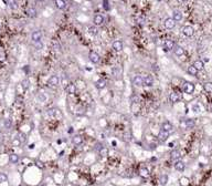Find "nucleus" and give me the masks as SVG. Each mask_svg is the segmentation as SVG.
Wrapping results in <instances>:
<instances>
[{
  "instance_id": "1",
  "label": "nucleus",
  "mask_w": 212,
  "mask_h": 186,
  "mask_svg": "<svg viewBox=\"0 0 212 186\" xmlns=\"http://www.w3.org/2000/svg\"><path fill=\"white\" fill-rule=\"evenodd\" d=\"M182 89H183V92L187 93V94H192L195 92V84L192 82H183V85H182Z\"/></svg>"
},
{
  "instance_id": "2",
  "label": "nucleus",
  "mask_w": 212,
  "mask_h": 186,
  "mask_svg": "<svg viewBox=\"0 0 212 186\" xmlns=\"http://www.w3.org/2000/svg\"><path fill=\"white\" fill-rule=\"evenodd\" d=\"M181 32H182L183 36L190 38V37H192L195 34V29H193V27H191V26H185L181 29Z\"/></svg>"
},
{
  "instance_id": "3",
  "label": "nucleus",
  "mask_w": 212,
  "mask_h": 186,
  "mask_svg": "<svg viewBox=\"0 0 212 186\" xmlns=\"http://www.w3.org/2000/svg\"><path fill=\"white\" fill-rule=\"evenodd\" d=\"M60 84V79L58 75H51L48 80V85L50 88H56Z\"/></svg>"
},
{
  "instance_id": "4",
  "label": "nucleus",
  "mask_w": 212,
  "mask_h": 186,
  "mask_svg": "<svg viewBox=\"0 0 212 186\" xmlns=\"http://www.w3.org/2000/svg\"><path fill=\"white\" fill-rule=\"evenodd\" d=\"M163 26L166 29L170 30V29H173V28L176 27V21L172 19V18H166V19L163 20Z\"/></svg>"
},
{
  "instance_id": "5",
  "label": "nucleus",
  "mask_w": 212,
  "mask_h": 186,
  "mask_svg": "<svg viewBox=\"0 0 212 186\" xmlns=\"http://www.w3.org/2000/svg\"><path fill=\"white\" fill-rule=\"evenodd\" d=\"M180 100H181V94L179 92L173 91L169 94V101H170L171 103H177V102H179Z\"/></svg>"
},
{
  "instance_id": "6",
  "label": "nucleus",
  "mask_w": 212,
  "mask_h": 186,
  "mask_svg": "<svg viewBox=\"0 0 212 186\" xmlns=\"http://www.w3.org/2000/svg\"><path fill=\"white\" fill-rule=\"evenodd\" d=\"M112 48L115 52H120V51L124 49V44L120 40H115L114 42L112 43Z\"/></svg>"
},
{
  "instance_id": "7",
  "label": "nucleus",
  "mask_w": 212,
  "mask_h": 186,
  "mask_svg": "<svg viewBox=\"0 0 212 186\" xmlns=\"http://www.w3.org/2000/svg\"><path fill=\"white\" fill-rule=\"evenodd\" d=\"M131 82H133V84L135 86H143L144 85V77L141 75H135L133 78V80H131Z\"/></svg>"
},
{
  "instance_id": "8",
  "label": "nucleus",
  "mask_w": 212,
  "mask_h": 186,
  "mask_svg": "<svg viewBox=\"0 0 212 186\" xmlns=\"http://www.w3.org/2000/svg\"><path fill=\"white\" fill-rule=\"evenodd\" d=\"M31 39L32 41L35 43V42H40L41 39H42V32L40 30H35L32 32V34H31Z\"/></svg>"
},
{
  "instance_id": "9",
  "label": "nucleus",
  "mask_w": 212,
  "mask_h": 186,
  "mask_svg": "<svg viewBox=\"0 0 212 186\" xmlns=\"http://www.w3.org/2000/svg\"><path fill=\"white\" fill-rule=\"evenodd\" d=\"M170 159L173 161V162H176V161H179L181 159V152L177 150V148H175V150H172L170 152Z\"/></svg>"
},
{
  "instance_id": "10",
  "label": "nucleus",
  "mask_w": 212,
  "mask_h": 186,
  "mask_svg": "<svg viewBox=\"0 0 212 186\" xmlns=\"http://www.w3.org/2000/svg\"><path fill=\"white\" fill-rule=\"evenodd\" d=\"M169 135H170V133L169 132H166V131H163V130H160L159 133H158V140L160 142H166Z\"/></svg>"
},
{
  "instance_id": "11",
  "label": "nucleus",
  "mask_w": 212,
  "mask_h": 186,
  "mask_svg": "<svg viewBox=\"0 0 212 186\" xmlns=\"http://www.w3.org/2000/svg\"><path fill=\"white\" fill-rule=\"evenodd\" d=\"M93 23H94V26H102L103 23H104V17H103L102 15H95L93 18Z\"/></svg>"
},
{
  "instance_id": "12",
  "label": "nucleus",
  "mask_w": 212,
  "mask_h": 186,
  "mask_svg": "<svg viewBox=\"0 0 212 186\" xmlns=\"http://www.w3.org/2000/svg\"><path fill=\"white\" fill-rule=\"evenodd\" d=\"M65 90H66V93L68 94H70V95H73V94H75L76 93V90H77V88H76V85L74 84V83H69V84L66 85V88H65Z\"/></svg>"
},
{
  "instance_id": "13",
  "label": "nucleus",
  "mask_w": 212,
  "mask_h": 186,
  "mask_svg": "<svg viewBox=\"0 0 212 186\" xmlns=\"http://www.w3.org/2000/svg\"><path fill=\"white\" fill-rule=\"evenodd\" d=\"M88 58H89V61L92 63H97L100 61V54L97 52H95V51H91L88 54Z\"/></svg>"
},
{
  "instance_id": "14",
  "label": "nucleus",
  "mask_w": 212,
  "mask_h": 186,
  "mask_svg": "<svg viewBox=\"0 0 212 186\" xmlns=\"http://www.w3.org/2000/svg\"><path fill=\"white\" fill-rule=\"evenodd\" d=\"M175 47H176L175 41H172V40H166V41H165L163 49L166 50V51H171V50L175 49Z\"/></svg>"
},
{
  "instance_id": "15",
  "label": "nucleus",
  "mask_w": 212,
  "mask_h": 186,
  "mask_svg": "<svg viewBox=\"0 0 212 186\" xmlns=\"http://www.w3.org/2000/svg\"><path fill=\"white\" fill-rule=\"evenodd\" d=\"M144 85H147V86L154 85V77L150 75V74H146L144 77Z\"/></svg>"
},
{
  "instance_id": "16",
  "label": "nucleus",
  "mask_w": 212,
  "mask_h": 186,
  "mask_svg": "<svg viewBox=\"0 0 212 186\" xmlns=\"http://www.w3.org/2000/svg\"><path fill=\"white\" fill-rule=\"evenodd\" d=\"M161 130H163V131H166V132L171 133V132L173 131V125H172L170 122L166 121V122H163V123L161 124Z\"/></svg>"
},
{
  "instance_id": "17",
  "label": "nucleus",
  "mask_w": 212,
  "mask_h": 186,
  "mask_svg": "<svg viewBox=\"0 0 212 186\" xmlns=\"http://www.w3.org/2000/svg\"><path fill=\"white\" fill-rule=\"evenodd\" d=\"M83 141H84V138H83L82 135H80V134H76V135H74L72 137V142H73L74 145H77V146L78 145H82Z\"/></svg>"
},
{
  "instance_id": "18",
  "label": "nucleus",
  "mask_w": 212,
  "mask_h": 186,
  "mask_svg": "<svg viewBox=\"0 0 212 186\" xmlns=\"http://www.w3.org/2000/svg\"><path fill=\"white\" fill-rule=\"evenodd\" d=\"M172 19L175 20L176 22H178V21H181L182 20V12L180 11V10H173L172 11Z\"/></svg>"
},
{
  "instance_id": "19",
  "label": "nucleus",
  "mask_w": 212,
  "mask_h": 186,
  "mask_svg": "<svg viewBox=\"0 0 212 186\" xmlns=\"http://www.w3.org/2000/svg\"><path fill=\"white\" fill-rule=\"evenodd\" d=\"M175 168L178 172H183V171H185V168H186V164L182 161H180V160L176 161L175 162Z\"/></svg>"
},
{
  "instance_id": "20",
  "label": "nucleus",
  "mask_w": 212,
  "mask_h": 186,
  "mask_svg": "<svg viewBox=\"0 0 212 186\" xmlns=\"http://www.w3.org/2000/svg\"><path fill=\"white\" fill-rule=\"evenodd\" d=\"M139 175L141 176V177H144V178H148L150 176V172H149V170L147 168V167H141V168L139 170Z\"/></svg>"
},
{
  "instance_id": "21",
  "label": "nucleus",
  "mask_w": 212,
  "mask_h": 186,
  "mask_svg": "<svg viewBox=\"0 0 212 186\" xmlns=\"http://www.w3.org/2000/svg\"><path fill=\"white\" fill-rule=\"evenodd\" d=\"M55 2V6L58 9H60V10H64L65 8H66V2H65V0H54Z\"/></svg>"
},
{
  "instance_id": "22",
  "label": "nucleus",
  "mask_w": 212,
  "mask_h": 186,
  "mask_svg": "<svg viewBox=\"0 0 212 186\" xmlns=\"http://www.w3.org/2000/svg\"><path fill=\"white\" fill-rule=\"evenodd\" d=\"M173 52H175V54L177 57H182V55L185 54V49H183L181 45H176L175 49H173Z\"/></svg>"
},
{
  "instance_id": "23",
  "label": "nucleus",
  "mask_w": 212,
  "mask_h": 186,
  "mask_svg": "<svg viewBox=\"0 0 212 186\" xmlns=\"http://www.w3.org/2000/svg\"><path fill=\"white\" fill-rule=\"evenodd\" d=\"M195 124H196V122H195V120L193 119H188V120H186L185 122H182V125L185 126L186 129H191V127H193L195 126Z\"/></svg>"
},
{
  "instance_id": "24",
  "label": "nucleus",
  "mask_w": 212,
  "mask_h": 186,
  "mask_svg": "<svg viewBox=\"0 0 212 186\" xmlns=\"http://www.w3.org/2000/svg\"><path fill=\"white\" fill-rule=\"evenodd\" d=\"M192 66H193L198 71H201V70H203V68H204V63H203L202 60H196Z\"/></svg>"
},
{
  "instance_id": "25",
  "label": "nucleus",
  "mask_w": 212,
  "mask_h": 186,
  "mask_svg": "<svg viewBox=\"0 0 212 186\" xmlns=\"http://www.w3.org/2000/svg\"><path fill=\"white\" fill-rule=\"evenodd\" d=\"M95 86H96V89H98V90L104 89V88L106 86V80H104V79H100V80H97L95 82Z\"/></svg>"
},
{
  "instance_id": "26",
  "label": "nucleus",
  "mask_w": 212,
  "mask_h": 186,
  "mask_svg": "<svg viewBox=\"0 0 212 186\" xmlns=\"http://www.w3.org/2000/svg\"><path fill=\"white\" fill-rule=\"evenodd\" d=\"M98 154H100L101 157H107V155H108V148L106 146L100 147V150H98Z\"/></svg>"
},
{
  "instance_id": "27",
  "label": "nucleus",
  "mask_w": 212,
  "mask_h": 186,
  "mask_svg": "<svg viewBox=\"0 0 212 186\" xmlns=\"http://www.w3.org/2000/svg\"><path fill=\"white\" fill-rule=\"evenodd\" d=\"M9 162L12 163V164H17L19 162V155L16 153H12V154L9 155Z\"/></svg>"
},
{
  "instance_id": "28",
  "label": "nucleus",
  "mask_w": 212,
  "mask_h": 186,
  "mask_svg": "<svg viewBox=\"0 0 212 186\" xmlns=\"http://www.w3.org/2000/svg\"><path fill=\"white\" fill-rule=\"evenodd\" d=\"M187 72L190 74V75H192V77H197L198 75V70L193 67V66H190V67H188V69H187Z\"/></svg>"
},
{
  "instance_id": "29",
  "label": "nucleus",
  "mask_w": 212,
  "mask_h": 186,
  "mask_svg": "<svg viewBox=\"0 0 212 186\" xmlns=\"http://www.w3.org/2000/svg\"><path fill=\"white\" fill-rule=\"evenodd\" d=\"M168 179H169V177L167 175H161L159 177V184H160V186H166V184L168 183Z\"/></svg>"
},
{
  "instance_id": "30",
  "label": "nucleus",
  "mask_w": 212,
  "mask_h": 186,
  "mask_svg": "<svg viewBox=\"0 0 212 186\" xmlns=\"http://www.w3.org/2000/svg\"><path fill=\"white\" fill-rule=\"evenodd\" d=\"M37 9L35 8H29V9H28V10H27V15L28 16H29L30 18H35L37 17Z\"/></svg>"
},
{
  "instance_id": "31",
  "label": "nucleus",
  "mask_w": 212,
  "mask_h": 186,
  "mask_svg": "<svg viewBox=\"0 0 212 186\" xmlns=\"http://www.w3.org/2000/svg\"><path fill=\"white\" fill-rule=\"evenodd\" d=\"M203 90L207 93H212V82H205L203 84Z\"/></svg>"
},
{
  "instance_id": "32",
  "label": "nucleus",
  "mask_w": 212,
  "mask_h": 186,
  "mask_svg": "<svg viewBox=\"0 0 212 186\" xmlns=\"http://www.w3.org/2000/svg\"><path fill=\"white\" fill-rule=\"evenodd\" d=\"M113 74H114V78L119 79L120 75H122V70H120L119 68H115V69H113Z\"/></svg>"
},
{
  "instance_id": "33",
  "label": "nucleus",
  "mask_w": 212,
  "mask_h": 186,
  "mask_svg": "<svg viewBox=\"0 0 212 186\" xmlns=\"http://www.w3.org/2000/svg\"><path fill=\"white\" fill-rule=\"evenodd\" d=\"M88 33H91L93 36H97L98 34V30H97V27L94 26V27H88Z\"/></svg>"
},
{
  "instance_id": "34",
  "label": "nucleus",
  "mask_w": 212,
  "mask_h": 186,
  "mask_svg": "<svg viewBox=\"0 0 212 186\" xmlns=\"http://www.w3.org/2000/svg\"><path fill=\"white\" fill-rule=\"evenodd\" d=\"M20 84L22 85V88H23V90H28V89H29V86H30V81L29 80H28V79H25V80H23L21 83H20Z\"/></svg>"
},
{
  "instance_id": "35",
  "label": "nucleus",
  "mask_w": 212,
  "mask_h": 186,
  "mask_svg": "<svg viewBox=\"0 0 212 186\" xmlns=\"http://www.w3.org/2000/svg\"><path fill=\"white\" fill-rule=\"evenodd\" d=\"M179 184H180L181 186H189V179H188L187 177H181L180 179H179Z\"/></svg>"
},
{
  "instance_id": "36",
  "label": "nucleus",
  "mask_w": 212,
  "mask_h": 186,
  "mask_svg": "<svg viewBox=\"0 0 212 186\" xmlns=\"http://www.w3.org/2000/svg\"><path fill=\"white\" fill-rule=\"evenodd\" d=\"M18 138H19V141L21 142V144L22 143H25L26 141H27V135L25 133H22V132H20V133H18V136H17Z\"/></svg>"
},
{
  "instance_id": "37",
  "label": "nucleus",
  "mask_w": 212,
  "mask_h": 186,
  "mask_svg": "<svg viewBox=\"0 0 212 186\" xmlns=\"http://www.w3.org/2000/svg\"><path fill=\"white\" fill-rule=\"evenodd\" d=\"M9 7H10L12 10L18 9V3L16 2V0H9Z\"/></svg>"
},
{
  "instance_id": "38",
  "label": "nucleus",
  "mask_w": 212,
  "mask_h": 186,
  "mask_svg": "<svg viewBox=\"0 0 212 186\" xmlns=\"http://www.w3.org/2000/svg\"><path fill=\"white\" fill-rule=\"evenodd\" d=\"M76 115H83L84 114V108L82 105H77L76 106V112H75Z\"/></svg>"
},
{
  "instance_id": "39",
  "label": "nucleus",
  "mask_w": 212,
  "mask_h": 186,
  "mask_svg": "<svg viewBox=\"0 0 212 186\" xmlns=\"http://www.w3.org/2000/svg\"><path fill=\"white\" fill-rule=\"evenodd\" d=\"M103 9H104V10H106V11H108V10L111 9L108 0H103Z\"/></svg>"
},
{
  "instance_id": "40",
  "label": "nucleus",
  "mask_w": 212,
  "mask_h": 186,
  "mask_svg": "<svg viewBox=\"0 0 212 186\" xmlns=\"http://www.w3.org/2000/svg\"><path fill=\"white\" fill-rule=\"evenodd\" d=\"M34 163H35V165H37L38 167H39L40 170H43V168H44V163L42 162V161H40V160H37Z\"/></svg>"
},
{
  "instance_id": "41",
  "label": "nucleus",
  "mask_w": 212,
  "mask_h": 186,
  "mask_svg": "<svg viewBox=\"0 0 212 186\" xmlns=\"http://www.w3.org/2000/svg\"><path fill=\"white\" fill-rule=\"evenodd\" d=\"M7 181H8V176L4 173H0V184L3 182H7Z\"/></svg>"
},
{
  "instance_id": "42",
  "label": "nucleus",
  "mask_w": 212,
  "mask_h": 186,
  "mask_svg": "<svg viewBox=\"0 0 212 186\" xmlns=\"http://www.w3.org/2000/svg\"><path fill=\"white\" fill-rule=\"evenodd\" d=\"M7 59V54L4 51H0V62H4Z\"/></svg>"
},
{
  "instance_id": "43",
  "label": "nucleus",
  "mask_w": 212,
  "mask_h": 186,
  "mask_svg": "<svg viewBox=\"0 0 212 186\" xmlns=\"http://www.w3.org/2000/svg\"><path fill=\"white\" fill-rule=\"evenodd\" d=\"M11 125H12V123H11V120L10 119L4 120V127H6V129H10Z\"/></svg>"
},
{
  "instance_id": "44",
  "label": "nucleus",
  "mask_w": 212,
  "mask_h": 186,
  "mask_svg": "<svg viewBox=\"0 0 212 186\" xmlns=\"http://www.w3.org/2000/svg\"><path fill=\"white\" fill-rule=\"evenodd\" d=\"M55 112H56V110H55V109H49L46 113H48V115H50L51 118H53V116L55 115Z\"/></svg>"
},
{
  "instance_id": "45",
  "label": "nucleus",
  "mask_w": 212,
  "mask_h": 186,
  "mask_svg": "<svg viewBox=\"0 0 212 186\" xmlns=\"http://www.w3.org/2000/svg\"><path fill=\"white\" fill-rule=\"evenodd\" d=\"M12 144H13V146H20V145H21V142L19 141L18 137H16V138L12 141Z\"/></svg>"
},
{
  "instance_id": "46",
  "label": "nucleus",
  "mask_w": 212,
  "mask_h": 186,
  "mask_svg": "<svg viewBox=\"0 0 212 186\" xmlns=\"http://www.w3.org/2000/svg\"><path fill=\"white\" fill-rule=\"evenodd\" d=\"M192 111L196 112V113H199L200 112V106L198 105V104H195L193 106H192Z\"/></svg>"
},
{
  "instance_id": "47",
  "label": "nucleus",
  "mask_w": 212,
  "mask_h": 186,
  "mask_svg": "<svg viewBox=\"0 0 212 186\" xmlns=\"http://www.w3.org/2000/svg\"><path fill=\"white\" fill-rule=\"evenodd\" d=\"M131 102H133V103H139V96H137V95L133 96L131 97Z\"/></svg>"
},
{
  "instance_id": "48",
  "label": "nucleus",
  "mask_w": 212,
  "mask_h": 186,
  "mask_svg": "<svg viewBox=\"0 0 212 186\" xmlns=\"http://www.w3.org/2000/svg\"><path fill=\"white\" fill-rule=\"evenodd\" d=\"M39 100L41 102H45L46 101V96L44 94H39Z\"/></svg>"
},
{
  "instance_id": "49",
  "label": "nucleus",
  "mask_w": 212,
  "mask_h": 186,
  "mask_svg": "<svg viewBox=\"0 0 212 186\" xmlns=\"http://www.w3.org/2000/svg\"><path fill=\"white\" fill-rule=\"evenodd\" d=\"M35 48H38V50H40L42 48V43H41V41L40 42H35Z\"/></svg>"
},
{
  "instance_id": "50",
  "label": "nucleus",
  "mask_w": 212,
  "mask_h": 186,
  "mask_svg": "<svg viewBox=\"0 0 212 186\" xmlns=\"http://www.w3.org/2000/svg\"><path fill=\"white\" fill-rule=\"evenodd\" d=\"M37 1H39V2H42V1H44V0H37Z\"/></svg>"
},
{
  "instance_id": "51",
  "label": "nucleus",
  "mask_w": 212,
  "mask_h": 186,
  "mask_svg": "<svg viewBox=\"0 0 212 186\" xmlns=\"http://www.w3.org/2000/svg\"><path fill=\"white\" fill-rule=\"evenodd\" d=\"M181 1H183V2H186V1H188V0H181Z\"/></svg>"
},
{
  "instance_id": "52",
  "label": "nucleus",
  "mask_w": 212,
  "mask_h": 186,
  "mask_svg": "<svg viewBox=\"0 0 212 186\" xmlns=\"http://www.w3.org/2000/svg\"><path fill=\"white\" fill-rule=\"evenodd\" d=\"M19 186H25V185H19Z\"/></svg>"
}]
</instances>
